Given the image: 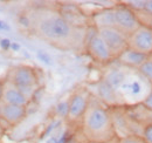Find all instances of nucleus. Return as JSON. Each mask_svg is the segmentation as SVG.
<instances>
[{"instance_id":"obj_1","label":"nucleus","mask_w":152,"mask_h":143,"mask_svg":"<svg viewBox=\"0 0 152 143\" xmlns=\"http://www.w3.org/2000/svg\"><path fill=\"white\" fill-rule=\"evenodd\" d=\"M29 28L33 34L49 45L64 49H82L86 47L88 28L76 27L62 17L60 11L38 7L31 12Z\"/></svg>"},{"instance_id":"obj_2","label":"nucleus","mask_w":152,"mask_h":143,"mask_svg":"<svg viewBox=\"0 0 152 143\" xmlns=\"http://www.w3.org/2000/svg\"><path fill=\"white\" fill-rule=\"evenodd\" d=\"M81 131L89 143H110L116 140L110 108L97 97H91L81 121Z\"/></svg>"},{"instance_id":"obj_3","label":"nucleus","mask_w":152,"mask_h":143,"mask_svg":"<svg viewBox=\"0 0 152 143\" xmlns=\"http://www.w3.org/2000/svg\"><path fill=\"white\" fill-rule=\"evenodd\" d=\"M31 101L39 91V77L34 68L29 66H17L10 72L8 79Z\"/></svg>"},{"instance_id":"obj_4","label":"nucleus","mask_w":152,"mask_h":143,"mask_svg":"<svg viewBox=\"0 0 152 143\" xmlns=\"http://www.w3.org/2000/svg\"><path fill=\"white\" fill-rule=\"evenodd\" d=\"M86 49L89 55L99 63H109L115 60L104 40L98 34L95 26H89L86 38Z\"/></svg>"},{"instance_id":"obj_5","label":"nucleus","mask_w":152,"mask_h":143,"mask_svg":"<svg viewBox=\"0 0 152 143\" xmlns=\"http://www.w3.org/2000/svg\"><path fill=\"white\" fill-rule=\"evenodd\" d=\"M140 25L142 21L132 8L128 5H115V27L117 29L129 38L140 27Z\"/></svg>"},{"instance_id":"obj_6","label":"nucleus","mask_w":152,"mask_h":143,"mask_svg":"<svg viewBox=\"0 0 152 143\" xmlns=\"http://www.w3.org/2000/svg\"><path fill=\"white\" fill-rule=\"evenodd\" d=\"M91 95L89 90L87 89H77L75 93L72 94L70 99L68 100L69 102V111L67 120L70 123H77L81 122L87 109L89 107Z\"/></svg>"},{"instance_id":"obj_7","label":"nucleus","mask_w":152,"mask_h":143,"mask_svg":"<svg viewBox=\"0 0 152 143\" xmlns=\"http://www.w3.org/2000/svg\"><path fill=\"white\" fill-rule=\"evenodd\" d=\"M99 36L104 40L108 48L113 54L114 59L116 60L125 49L129 48V41L128 36L124 33H122L116 27H105L98 29Z\"/></svg>"},{"instance_id":"obj_8","label":"nucleus","mask_w":152,"mask_h":143,"mask_svg":"<svg viewBox=\"0 0 152 143\" xmlns=\"http://www.w3.org/2000/svg\"><path fill=\"white\" fill-rule=\"evenodd\" d=\"M129 48H132L139 53L151 56L152 55V28L142 24L140 27L128 38Z\"/></svg>"},{"instance_id":"obj_9","label":"nucleus","mask_w":152,"mask_h":143,"mask_svg":"<svg viewBox=\"0 0 152 143\" xmlns=\"http://www.w3.org/2000/svg\"><path fill=\"white\" fill-rule=\"evenodd\" d=\"M96 95L99 101H102L109 108L122 107V105H124V101L119 93L111 86H109L103 79L96 83Z\"/></svg>"},{"instance_id":"obj_10","label":"nucleus","mask_w":152,"mask_h":143,"mask_svg":"<svg viewBox=\"0 0 152 143\" xmlns=\"http://www.w3.org/2000/svg\"><path fill=\"white\" fill-rule=\"evenodd\" d=\"M1 102L7 103V105H13V106H20V107H26L29 105V100L20 91L13 83H11L8 80L2 85V96H1Z\"/></svg>"},{"instance_id":"obj_11","label":"nucleus","mask_w":152,"mask_h":143,"mask_svg":"<svg viewBox=\"0 0 152 143\" xmlns=\"http://www.w3.org/2000/svg\"><path fill=\"white\" fill-rule=\"evenodd\" d=\"M27 115V108L7 105L0 102V119L7 122L8 125H15L20 123Z\"/></svg>"},{"instance_id":"obj_12","label":"nucleus","mask_w":152,"mask_h":143,"mask_svg":"<svg viewBox=\"0 0 152 143\" xmlns=\"http://www.w3.org/2000/svg\"><path fill=\"white\" fill-rule=\"evenodd\" d=\"M126 116L137 125L145 127L146 125L152 123V111L145 107L142 102L134 105L132 107L124 108Z\"/></svg>"},{"instance_id":"obj_13","label":"nucleus","mask_w":152,"mask_h":143,"mask_svg":"<svg viewBox=\"0 0 152 143\" xmlns=\"http://www.w3.org/2000/svg\"><path fill=\"white\" fill-rule=\"evenodd\" d=\"M150 56L144 55V54L139 53L137 51H134L132 48H128L125 49L123 53L121 54L116 60L124 67L126 68H132L134 71H138L139 67L149 59Z\"/></svg>"},{"instance_id":"obj_14","label":"nucleus","mask_w":152,"mask_h":143,"mask_svg":"<svg viewBox=\"0 0 152 143\" xmlns=\"http://www.w3.org/2000/svg\"><path fill=\"white\" fill-rule=\"evenodd\" d=\"M93 26L97 29L105 27H115V6L103 8L93 15Z\"/></svg>"},{"instance_id":"obj_15","label":"nucleus","mask_w":152,"mask_h":143,"mask_svg":"<svg viewBox=\"0 0 152 143\" xmlns=\"http://www.w3.org/2000/svg\"><path fill=\"white\" fill-rule=\"evenodd\" d=\"M128 76H129V73L122 71L119 68H113L109 72H107V74L104 75L103 80L109 86H111L115 90L118 91V90L121 89V87L124 85V82L126 81Z\"/></svg>"},{"instance_id":"obj_16","label":"nucleus","mask_w":152,"mask_h":143,"mask_svg":"<svg viewBox=\"0 0 152 143\" xmlns=\"http://www.w3.org/2000/svg\"><path fill=\"white\" fill-rule=\"evenodd\" d=\"M121 89L125 90V91H126L129 95H131V96L139 97V96L144 93L145 87H144V85H143V82H142L140 80H137L136 77L131 79L130 75H129L128 79H126V81L124 82V85L121 87Z\"/></svg>"},{"instance_id":"obj_17","label":"nucleus","mask_w":152,"mask_h":143,"mask_svg":"<svg viewBox=\"0 0 152 143\" xmlns=\"http://www.w3.org/2000/svg\"><path fill=\"white\" fill-rule=\"evenodd\" d=\"M138 73L152 86V57L150 56L138 69Z\"/></svg>"},{"instance_id":"obj_18","label":"nucleus","mask_w":152,"mask_h":143,"mask_svg":"<svg viewBox=\"0 0 152 143\" xmlns=\"http://www.w3.org/2000/svg\"><path fill=\"white\" fill-rule=\"evenodd\" d=\"M55 110H56L57 116H60V117H62V119H67L68 111H69V102H68V101H62V102H60L56 106V108H55Z\"/></svg>"},{"instance_id":"obj_19","label":"nucleus","mask_w":152,"mask_h":143,"mask_svg":"<svg viewBox=\"0 0 152 143\" xmlns=\"http://www.w3.org/2000/svg\"><path fill=\"white\" fill-rule=\"evenodd\" d=\"M119 143H145V141L142 139V136L138 135H130V136H124V137H118Z\"/></svg>"},{"instance_id":"obj_20","label":"nucleus","mask_w":152,"mask_h":143,"mask_svg":"<svg viewBox=\"0 0 152 143\" xmlns=\"http://www.w3.org/2000/svg\"><path fill=\"white\" fill-rule=\"evenodd\" d=\"M142 139L145 141V143H152V123L146 125L143 128Z\"/></svg>"},{"instance_id":"obj_21","label":"nucleus","mask_w":152,"mask_h":143,"mask_svg":"<svg viewBox=\"0 0 152 143\" xmlns=\"http://www.w3.org/2000/svg\"><path fill=\"white\" fill-rule=\"evenodd\" d=\"M37 56H38V59L40 60V61H42V62H43V63H46V65H50V63H52V57H50V55H49V54H47L46 52L38 51Z\"/></svg>"},{"instance_id":"obj_22","label":"nucleus","mask_w":152,"mask_h":143,"mask_svg":"<svg viewBox=\"0 0 152 143\" xmlns=\"http://www.w3.org/2000/svg\"><path fill=\"white\" fill-rule=\"evenodd\" d=\"M82 140H87V139L84 137V135H83L82 131H81V135H76V134L70 135L69 139H68V141H67V143H89V142H82Z\"/></svg>"},{"instance_id":"obj_23","label":"nucleus","mask_w":152,"mask_h":143,"mask_svg":"<svg viewBox=\"0 0 152 143\" xmlns=\"http://www.w3.org/2000/svg\"><path fill=\"white\" fill-rule=\"evenodd\" d=\"M142 103L145 106V107L148 108V109H150L152 111V89L148 93V95H146V97L142 101Z\"/></svg>"},{"instance_id":"obj_24","label":"nucleus","mask_w":152,"mask_h":143,"mask_svg":"<svg viewBox=\"0 0 152 143\" xmlns=\"http://www.w3.org/2000/svg\"><path fill=\"white\" fill-rule=\"evenodd\" d=\"M142 12H144V13H146V14H149V15L152 17V0L144 1V8H143Z\"/></svg>"},{"instance_id":"obj_25","label":"nucleus","mask_w":152,"mask_h":143,"mask_svg":"<svg viewBox=\"0 0 152 143\" xmlns=\"http://www.w3.org/2000/svg\"><path fill=\"white\" fill-rule=\"evenodd\" d=\"M11 45H12V42H11V40L10 39H1L0 40V47H1V49H4V51H8L10 48H11Z\"/></svg>"},{"instance_id":"obj_26","label":"nucleus","mask_w":152,"mask_h":143,"mask_svg":"<svg viewBox=\"0 0 152 143\" xmlns=\"http://www.w3.org/2000/svg\"><path fill=\"white\" fill-rule=\"evenodd\" d=\"M0 31L1 32H10L11 31V27H10V25L6 21L0 20Z\"/></svg>"},{"instance_id":"obj_27","label":"nucleus","mask_w":152,"mask_h":143,"mask_svg":"<svg viewBox=\"0 0 152 143\" xmlns=\"http://www.w3.org/2000/svg\"><path fill=\"white\" fill-rule=\"evenodd\" d=\"M11 49L13 51V52H18L20 49V45L19 43H17V42H12V45H11Z\"/></svg>"},{"instance_id":"obj_28","label":"nucleus","mask_w":152,"mask_h":143,"mask_svg":"<svg viewBox=\"0 0 152 143\" xmlns=\"http://www.w3.org/2000/svg\"><path fill=\"white\" fill-rule=\"evenodd\" d=\"M46 143H58V139H57L56 136H50V137L46 141Z\"/></svg>"},{"instance_id":"obj_29","label":"nucleus","mask_w":152,"mask_h":143,"mask_svg":"<svg viewBox=\"0 0 152 143\" xmlns=\"http://www.w3.org/2000/svg\"><path fill=\"white\" fill-rule=\"evenodd\" d=\"M151 57H152V55H151Z\"/></svg>"}]
</instances>
